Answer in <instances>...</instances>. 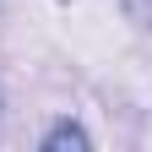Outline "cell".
Returning a JSON list of instances; mask_svg holds the SVG:
<instances>
[{
	"label": "cell",
	"instance_id": "1",
	"mask_svg": "<svg viewBox=\"0 0 152 152\" xmlns=\"http://www.w3.org/2000/svg\"><path fill=\"white\" fill-rule=\"evenodd\" d=\"M44 152H87V136H82L71 120H60V125L44 136Z\"/></svg>",
	"mask_w": 152,
	"mask_h": 152
}]
</instances>
